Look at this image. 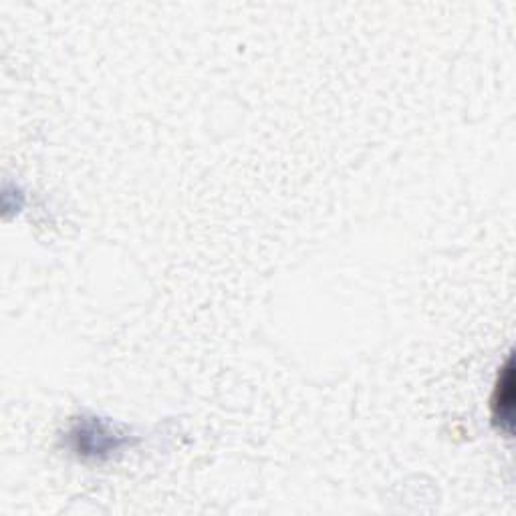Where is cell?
Returning <instances> with one entry per match:
<instances>
[{
  "mask_svg": "<svg viewBox=\"0 0 516 516\" xmlns=\"http://www.w3.org/2000/svg\"><path fill=\"white\" fill-rule=\"evenodd\" d=\"M492 418L494 424L504 430L506 434H512L514 424V367L512 357L506 359V365L500 371V377L496 381V390L492 396Z\"/></svg>",
  "mask_w": 516,
  "mask_h": 516,
  "instance_id": "6da1fadb",
  "label": "cell"
}]
</instances>
